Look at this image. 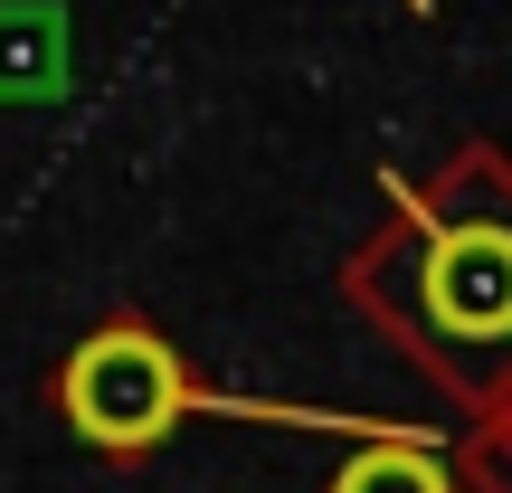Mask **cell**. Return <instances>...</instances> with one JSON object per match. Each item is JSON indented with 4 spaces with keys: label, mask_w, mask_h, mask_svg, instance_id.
<instances>
[{
    "label": "cell",
    "mask_w": 512,
    "mask_h": 493,
    "mask_svg": "<svg viewBox=\"0 0 512 493\" xmlns=\"http://www.w3.org/2000/svg\"><path fill=\"white\" fill-rule=\"evenodd\" d=\"M67 418L95 446H152L181 418V361L152 332H95L67 361Z\"/></svg>",
    "instance_id": "1"
},
{
    "label": "cell",
    "mask_w": 512,
    "mask_h": 493,
    "mask_svg": "<svg viewBox=\"0 0 512 493\" xmlns=\"http://www.w3.org/2000/svg\"><path fill=\"white\" fill-rule=\"evenodd\" d=\"M332 493H446V475L427 456H399V446H380V456H361Z\"/></svg>",
    "instance_id": "3"
},
{
    "label": "cell",
    "mask_w": 512,
    "mask_h": 493,
    "mask_svg": "<svg viewBox=\"0 0 512 493\" xmlns=\"http://www.w3.org/2000/svg\"><path fill=\"white\" fill-rule=\"evenodd\" d=\"M427 313L456 342H503L512 332V228H456L427 266Z\"/></svg>",
    "instance_id": "2"
}]
</instances>
